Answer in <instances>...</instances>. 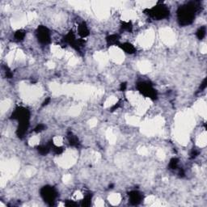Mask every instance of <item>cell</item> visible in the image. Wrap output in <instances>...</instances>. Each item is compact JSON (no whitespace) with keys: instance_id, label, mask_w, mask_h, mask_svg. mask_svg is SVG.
<instances>
[{"instance_id":"obj_20","label":"cell","mask_w":207,"mask_h":207,"mask_svg":"<svg viewBox=\"0 0 207 207\" xmlns=\"http://www.w3.org/2000/svg\"><path fill=\"white\" fill-rule=\"evenodd\" d=\"M51 149L54 150V154H56V155H61V154L63 152V150H64L63 147L55 146L54 144L53 145V146H51Z\"/></svg>"},{"instance_id":"obj_28","label":"cell","mask_w":207,"mask_h":207,"mask_svg":"<svg viewBox=\"0 0 207 207\" xmlns=\"http://www.w3.org/2000/svg\"><path fill=\"white\" fill-rule=\"evenodd\" d=\"M178 175L179 176H180V177H184L185 176V171H184V170L183 169H180L179 170V172H178Z\"/></svg>"},{"instance_id":"obj_18","label":"cell","mask_w":207,"mask_h":207,"mask_svg":"<svg viewBox=\"0 0 207 207\" xmlns=\"http://www.w3.org/2000/svg\"><path fill=\"white\" fill-rule=\"evenodd\" d=\"M178 164H179V159L177 158H172L170 162H169V164H168V167L171 170H175L178 167Z\"/></svg>"},{"instance_id":"obj_14","label":"cell","mask_w":207,"mask_h":207,"mask_svg":"<svg viewBox=\"0 0 207 207\" xmlns=\"http://www.w3.org/2000/svg\"><path fill=\"white\" fill-rule=\"evenodd\" d=\"M36 149H37V151L39 152V154L42 155H47V154L50 152L51 147L47 144L46 146H45V145L38 146L36 147Z\"/></svg>"},{"instance_id":"obj_5","label":"cell","mask_w":207,"mask_h":207,"mask_svg":"<svg viewBox=\"0 0 207 207\" xmlns=\"http://www.w3.org/2000/svg\"><path fill=\"white\" fill-rule=\"evenodd\" d=\"M11 119L17 120L20 122H29L30 119V112L28 108L24 107H17L12 113L11 116Z\"/></svg>"},{"instance_id":"obj_6","label":"cell","mask_w":207,"mask_h":207,"mask_svg":"<svg viewBox=\"0 0 207 207\" xmlns=\"http://www.w3.org/2000/svg\"><path fill=\"white\" fill-rule=\"evenodd\" d=\"M36 37L43 45H47L51 41V36H50V30L45 26L40 25L36 29Z\"/></svg>"},{"instance_id":"obj_3","label":"cell","mask_w":207,"mask_h":207,"mask_svg":"<svg viewBox=\"0 0 207 207\" xmlns=\"http://www.w3.org/2000/svg\"><path fill=\"white\" fill-rule=\"evenodd\" d=\"M137 89L138 90L142 95L144 97H148L151 100L157 99L158 93L157 91L153 87L152 84L147 81H142L137 83Z\"/></svg>"},{"instance_id":"obj_13","label":"cell","mask_w":207,"mask_h":207,"mask_svg":"<svg viewBox=\"0 0 207 207\" xmlns=\"http://www.w3.org/2000/svg\"><path fill=\"white\" fill-rule=\"evenodd\" d=\"M67 138H68V142H69V143H70L71 146H75V147H78V146H79V145H80L79 138H78L75 135H74L71 132L68 133Z\"/></svg>"},{"instance_id":"obj_4","label":"cell","mask_w":207,"mask_h":207,"mask_svg":"<svg viewBox=\"0 0 207 207\" xmlns=\"http://www.w3.org/2000/svg\"><path fill=\"white\" fill-rule=\"evenodd\" d=\"M40 193L45 203L49 206H54L57 197V192L55 188L50 185L44 186L41 189Z\"/></svg>"},{"instance_id":"obj_29","label":"cell","mask_w":207,"mask_h":207,"mask_svg":"<svg viewBox=\"0 0 207 207\" xmlns=\"http://www.w3.org/2000/svg\"><path fill=\"white\" fill-rule=\"evenodd\" d=\"M50 100H51V99H50V97H49V98H47L46 100H45V101H44V102H43L42 106H45V105H47V104H50Z\"/></svg>"},{"instance_id":"obj_12","label":"cell","mask_w":207,"mask_h":207,"mask_svg":"<svg viewBox=\"0 0 207 207\" xmlns=\"http://www.w3.org/2000/svg\"><path fill=\"white\" fill-rule=\"evenodd\" d=\"M78 32H79V36H81L82 38H84L86 36H87L89 35V29L87 28V26L86 24V23L83 22L78 27Z\"/></svg>"},{"instance_id":"obj_17","label":"cell","mask_w":207,"mask_h":207,"mask_svg":"<svg viewBox=\"0 0 207 207\" xmlns=\"http://www.w3.org/2000/svg\"><path fill=\"white\" fill-rule=\"evenodd\" d=\"M206 28L205 26H202L197 31V37L199 40H202L206 36Z\"/></svg>"},{"instance_id":"obj_10","label":"cell","mask_w":207,"mask_h":207,"mask_svg":"<svg viewBox=\"0 0 207 207\" xmlns=\"http://www.w3.org/2000/svg\"><path fill=\"white\" fill-rule=\"evenodd\" d=\"M119 46L122 48V50L125 51L126 54H134L136 52L135 47L132 44L129 42L123 43V44H120Z\"/></svg>"},{"instance_id":"obj_27","label":"cell","mask_w":207,"mask_h":207,"mask_svg":"<svg viewBox=\"0 0 207 207\" xmlns=\"http://www.w3.org/2000/svg\"><path fill=\"white\" fill-rule=\"evenodd\" d=\"M119 106H120V102H118V103L115 104L114 105H113V106L112 107V108H111V109H112V110H111V111H114V110H116L117 108H119Z\"/></svg>"},{"instance_id":"obj_1","label":"cell","mask_w":207,"mask_h":207,"mask_svg":"<svg viewBox=\"0 0 207 207\" xmlns=\"http://www.w3.org/2000/svg\"><path fill=\"white\" fill-rule=\"evenodd\" d=\"M197 3V2H189L179 7L177 10V20L180 25L187 26L193 23L199 7Z\"/></svg>"},{"instance_id":"obj_26","label":"cell","mask_w":207,"mask_h":207,"mask_svg":"<svg viewBox=\"0 0 207 207\" xmlns=\"http://www.w3.org/2000/svg\"><path fill=\"white\" fill-rule=\"evenodd\" d=\"M126 87H127V83H122V84H121V87H120V90L122 92H123V91H125L126 89Z\"/></svg>"},{"instance_id":"obj_25","label":"cell","mask_w":207,"mask_h":207,"mask_svg":"<svg viewBox=\"0 0 207 207\" xmlns=\"http://www.w3.org/2000/svg\"><path fill=\"white\" fill-rule=\"evenodd\" d=\"M207 86V79L206 78V79H204L203 82L201 83V87H200V89L201 90H204L206 89V87Z\"/></svg>"},{"instance_id":"obj_2","label":"cell","mask_w":207,"mask_h":207,"mask_svg":"<svg viewBox=\"0 0 207 207\" xmlns=\"http://www.w3.org/2000/svg\"><path fill=\"white\" fill-rule=\"evenodd\" d=\"M144 13L157 20L168 18L170 15V11L168 7L162 3L157 4L151 8H146L144 10Z\"/></svg>"},{"instance_id":"obj_7","label":"cell","mask_w":207,"mask_h":207,"mask_svg":"<svg viewBox=\"0 0 207 207\" xmlns=\"http://www.w3.org/2000/svg\"><path fill=\"white\" fill-rule=\"evenodd\" d=\"M64 41L69 44L72 48H74L75 50H79L80 47L79 45V40L76 39L75 33L73 31H70L67 34L64 36Z\"/></svg>"},{"instance_id":"obj_19","label":"cell","mask_w":207,"mask_h":207,"mask_svg":"<svg viewBox=\"0 0 207 207\" xmlns=\"http://www.w3.org/2000/svg\"><path fill=\"white\" fill-rule=\"evenodd\" d=\"M121 27L123 30L128 32H131L133 29V24L131 22H122Z\"/></svg>"},{"instance_id":"obj_9","label":"cell","mask_w":207,"mask_h":207,"mask_svg":"<svg viewBox=\"0 0 207 207\" xmlns=\"http://www.w3.org/2000/svg\"><path fill=\"white\" fill-rule=\"evenodd\" d=\"M29 122H20L18 125V128L16 130V134L19 138H22L25 135V134L27 133V130L29 129Z\"/></svg>"},{"instance_id":"obj_23","label":"cell","mask_w":207,"mask_h":207,"mask_svg":"<svg viewBox=\"0 0 207 207\" xmlns=\"http://www.w3.org/2000/svg\"><path fill=\"white\" fill-rule=\"evenodd\" d=\"M198 155H199V151L196 150V149H193V150H192V152H191V155H191L190 158H191V159H195Z\"/></svg>"},{"instance_id":"obj_11","label":"cell","mask_w":207,"mask_h":207,"mask_svg":"<svg viewBox=\"0 0 207 207\" xmlns=\"http://www.w3.org/2000/svg\"><path fill=\"white\" fill-rule=\"evenodd\" d=\"M119 41H120V36L117 34H112V35H109L106 37V41H107L108 45H120Z\"/></svg>"},{"instance_id":"obj_8","label":"cell","mask_w":207,"mask_h":207,"mask_svg":"<svg viewBox=\"0 0 207 207\" xmlns=\"http://www.w3.org/2000/svg\"><path fill=\"white\" fill-rule=\"evenodd\" d=\"M128 195L129 202L133 206H137V205L140 204L143 199V194L138 191H136V190H133L131 192H129L128 193Z\"/></svg>"},{"instance_id":"obj_30","label":"cell","mask_w":207,"mask_h":207,"mask_svg":"<svg viewBox=\"0 0 207 207\" xmlns=\"http://www.w3.org/2000/svg\"><path fill=\"white\" fill-rule=\"evenodd\" d=\"M113 185H109V188H110V189H113Z\"/></svg>"},{"instance_id":"obj_15","label":"cell","mask_w":207,"mask_h":207,"mask_svg":"<svg viewBox=\"0 0 207 207\" xmlns=\"http://www.w3.org/2000/svg\"><path fill=\"white\" fill-rule=\"evenodd\" d=\"M92 195L91 193H87L86 194L84 198L81 201V206H89L92 202Z\"/></svg>"},{"instance_id":"obj_21","label":"cell","mask_w":207,"mask_h":207,"mask_svg":"<svg viewBox=\"0 0 207 207\" xmlns=\"http://www.w3.org/2000/svg\"><path fill=\"white\" fill-rule=\"evenodd\" d=\"M45 129V125H44V124H39V125H37L36 127H35V129H34V132L40 133L43 131Z\"/></svg>"},{"instance_id":"obj_16","label":"cell","mask_w":207,"mask_h":207,"mask_svg":"<svg viewBox=\"0 0 207 207\" xmlns=\"http://www.w3.org/2000/svg\"><path fill=\"white\" fill-rule=\"evenodd\" d=\"M25 34H26V33H25L24 30H22V29L17 30L16 32H15V39L16 40V41H21L24 39Z\"/></svg>"},{"instance_id":"obj_24","label":"cell","mask_w":207,"mask_h":207,"mask_svg":"<svg viewBox=\"0 0 207 207\" xmlns=\"http://www.w3.org/2000/svg\"><path fill=\"white\" fill-rule=\"evenodd\" d=\"M65 205L66 206H77V204L75 203L74 201H71V200H67L66 201V203H65Z\"/></svg>"},{"instance_id":"obj_22","label":"cell","mask_w":207,"mask_h":207,"mask_svg":"<svg viewBox=\"0 0 207 207\" xmlns=\"http://www.w3.org/2000/svg\"><path fill=\"white\" fill-rule=\"evenodd\" d=\"M5 69H6V76H7V78H8V79H11L12 76H13V74H12V72L11 71V70L7 67H7H5Z\"/></svg>"}]
</instances>
